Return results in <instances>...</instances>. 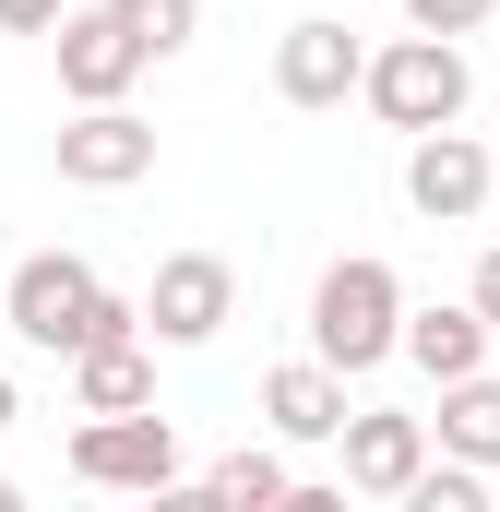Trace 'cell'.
Returning a JSON list of instances; mask_svg holds the SVG:
<instances>
[{
  "mask_svg": "<svg viewBox=\"0 0 500 512\" xmlns=\"http://www.w3.org/2000/svg\"><path fill=\"white\" fill-rule=\"evenodd\" d=\"M0 322H12L24 346H48V358H84V346H108V334H143V298H120L84 251H24L12 286H0Z\"/></svg>",
  "mask_w": 500,
  "mask_h": 512,
  "instance_id": "1",
  "label": "cell"
},
{
  "mask_svg": "<svg viewBox=\"0 0 500 512\" xmlns=\"http://www.w3.org/2000/svg\"><path fill=\"white\" fill-rule=\"evenodd\" d=\"M393 322H405V274L381 251H346V262H322V286H310V358L322 370H381L393 358Z\"/></svg>",
  "mask_w": 500,
  "mask_h": 512,
  "instance_id": "2",
  "label": "cell"
},
{
  "mask_svg": "<svg viewBox=\"0 0 500 512\" xmlns=\"http://www.w3.org/2000/svg\"><path fill=\"white\" fill-rule=\"evenodd\" d=\"M358 96H370L393 131H441L465 120V96H477V60H465V36H429V24H405L393 48L358 60Z\"/></svg>",
  "mask_w": 500,
  "mask_h": 512,
  "instance_id": "3",
  "label": "cell"
},
{
  "mask_svg": "<svg viewBox=\"0 0 500 512\" xmlns=\"http://www.w3.org/2000/svg\"><path fill=\"white\" fill-rule=\"evenodd\" d=\"M239 322V262L227 251H167L155 286H143V334L155 346H215Z\"/></svg>",
  "mask_w": 500,
  "mask_h": 512,
  "instance_id": "4",
  "label": "cell"
},
{
  "mask_svg": "<svg viewBox=\"0 0 500 512\" xmlns=\"http://www.w3.org/2000/svg\"><path fill=\"white\" fill-rule=\"evenodd\" d=\"M489 191H500V167H489V143H477L465 120L405 131V203H417L429 227H465V215H489Z\"/></svg>",
  "mask_w": 500,
  "mask_h": 512,
  "instance_id": "5",
  "label": "cell"
},
{
  "mask_svg": "<svg viewBox=\"0 0 500 512\" xmlns=\"http://www.w3.org/2000/svg\"><path fill=\"white\" fill-rule=\"evenodd\" d=\"M48 48H60V96H72V108H108V96H131V84L155 72V60H143V36H131L108 0H96V12H72V0H60Z\"/></svg>",
  "mask_w": 500,
  "mask_h": 512,
  "instance_id": "6",
  "label": "cell"
},
{
  "mask_svg": "<svg viewBox=\"0 0 500 512\" xmlns=\"http://www.w3.org/2000/svg\"><path fill=\"white\" fill-rule=\"evenodd\" d=\"M72 477H84V489H179V429H167L155 405L84 417V429H72Z\"/></svg>",
  "mask_w": 500,
  "mask_h": 512,
  "instance_id": "7",
  "label": "cell"
},
{
  "mask_svg": "<svg viewBox=\"0 0 500 512\" xmlns=\"http://www.w3.org/2000/svg\"><path fill=\"white\" fill-rule=\"evenodd\" d=\"M60 179H72V191H131V179H155V120H131V96L72 108V120H60Z\"/></svg>",
  "mask_w": 500,
  "mask_h": 512,
  "instance_id": "8",
  "label": "cell"
},
{
  "mask_svg": "<svg viewBox=\"0 0 500 512\" xmlns=\"http://www.w3.org/2000/svg\"><path fill=\"white\" fill-rule=\"evenodd\" d=\"M358 60H370V48H358L334 12H310V24L274 36V96H286V108H346V96H358Z\"/></svg>",
  "mask_w": 500,
  "mask_h": 512,
  "instance_id": "9",
  "label": "cell"
},
{
  "mask_svg": "<svg viewBox=\"0 0 500 512\" xmlns=\"http://www.w3.org/2000/svg\"><path fill=\"white\" fill-rule=\"evenodd\" d=\"M346 489H370V501H405V477L429 465V417H405V405H346Z\"/></svg>",
  "mask_w": 500,
  "mask_h": 512,
  "instance_id": "10",
  "label": "cell"
},
{
  "mask_svg": "<svg viewBox=\"0 0 500 512\" xmlns=\"http://www.w3.org/2000/svg\"><path fill=\"white\" fill-rule=\"evenodd\" d=\"M489 322H477V298H429V310H405L393 322V358H417L429 382H465V370H489Z\"/></svg>",
  "mask_w": 500,
  "mask_h": 512,
  "instance_id": "11",
  "label": "cell"
},
{
  "mask_svg": "<svg viewBox=\"0 0 500 512\" xmlns=\"http://www.w3.org/2000/svg\"><path fill=\"white\" fill-rule=\"evenodd\" d=\"M262 429H274V441H334V429H346V370L286 358V370L262 382Z\"/></svg>",
  "mask_w": 500,
  "mask_h": 512,
  "instance_id": "12",
  "label": "cell"
},
{
  "mask_svg": "<svg viewBox=\"0 0 500 512\" xmlns=\"http://www.w3.org/2000/svg\"><path fill=\"white\" fill-rule=\"evenodd\" d=\"M72 405H84V417H131V405H155V346H143V334L84 346V358H72Z\"/></svg>",
  "mask_w": 500,
  "mask_h": 512,
  "instance_id": "13",
  "label": "cell"
},
{
  "mask_svg": "<svg viewBox=\"0 0 500 512\" xmlns=\"http://www.w3.org/2000/svg\"><path fill=\"white\" fill-rule=\"evenodd\" d=\"M429 453H453V465H489V477H500V382H489V370L441 382V417H429Z\"/></svg>",
  "mask_w": 500,
  "mask_h": 512,
  "instance_id": "14",
  "label": "cell"
},
{
  "mask_svg": "<svg viewBox=\"0 0 500 512\" xmlns=\"http://www.w3.org/2000/svg\"><path fill=\"white\" fill-rule=\"evenodd\" d=\"M286 489H298V477H286V453H262V441H239V453L203 465V501H227V512H274Z\"/></svg>",
  "mask_w": 500,
  "mask_h": 512,
  "instance_id": "15",
  "label": "cell"
},
{
  "mask_svg": "<svg viewBox=\"0 0 500 512\" xmlns=\"http://www.w3.org/2000/svg\"><path fill=\"white\" fill-rule=\"evenodd\" d=\"M131 36H143V60H179L191 36H203V0H108Z\"/></svg>",
  "mask_w": 500,
  "mask_h": 512,
  "instance_id": "16",
  "label": "cell"
},
{
  "mask_svg": "<svg viewBox=\"0 0 500 512\" xmlns=\"http://www.w3.org/2000/svg\"><path fill=\"white\" fill-rule=\"evenodd\" d=\"M500 0H405V24H429V36H477Z\"/></svg>",
  "mask_w": 500,
  "mask_h": 512,
  "instance_id": "17",
  "label": "cell"
},
{
  "mask_svg": "<svg viewBox=\"0 0 500 512\" xmlns=\"http://www.w3.org/2000/svg\"><path fill=\"white\" fill-rule=\"evenodd\" d=\"M465 298H477V322H489V334H500V239H489V251H477V286H465Z\"/></svg>",
  "mask_w": 500,
  "mask_h": 512,
  "instance_id": "18",
  "label": "cell"
},
{
  "mask_svg": "<svg viewBox=\"0 0 500 512\" xmlns=\"http://www.w3.org/2000/svg\"><path fill=\"white\" fill-rule=\"evenodd\" d=\"M60 24V0H0V36H48Z\"/></svg>",
  "mask_w": 500,
  "mask_h": 512,
  "instance_id": "19",
  "label": "cell"
},
{
  "mask_svg": "<svg viewBox=\"0 0 500 512\" xmlns=\"http://www.w3.org/2000/svg\"><path fill=\"white\" fill-rule=\"evenodd\" d=\"M12 417H24V393H12V370H0V429H12Z\"/></svg>",
  "mask_w": 500,
  "mask_h": 512,
  "instance_id": "20",
  "label": "cell"
},
{
  "mask_svg": "<svg viewBox=\"0 0 500 512\" xmlns=\"http://www.w3.org/2000/svg\"><path fill=\"white\" fill-rule=\"evenodd\" d=\"M12 501H24V489H12V477H0V512H12Z\"/></svg>",
  "mask_w": 500,
  "mask_h": 512,
  "instance_id": "21",
  "label": "cell"
}]
</instances>
